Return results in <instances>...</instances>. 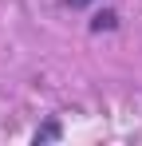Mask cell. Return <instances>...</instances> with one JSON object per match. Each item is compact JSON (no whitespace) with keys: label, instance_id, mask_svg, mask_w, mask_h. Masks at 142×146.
<instances>
[{"label":"cell","instance_id":"1","mask_svg":"<svg viewBox=\"0 0 142 146\" xmlns=\"http://www.w3.org/2000/svg\"><path fill=\"white\" fill-rule=\"evenodd\" d=\"M59 138H63V126H59V119H55V115H51V119H47L44 126L32 134V142H36V146H44V142H59Z\"/></svg>","mask_w":142,"mask_h":146},{"label":"cell","instance_id":"2","mask_svg":"<svg viewBox=\"0 0 142 146\" xmlns=\"http://www.w3.org/2000/svg\"><path fill=\"white\" fill-rule=\"evenodd\" d=\"M87 28H91L95 36H99V32H115V28H118V12H111V8H107V12H95Z\"/></svg>","mask_w":142,"mask_h":146},{"label":"cell","instance_id":"3","mask_svg":"<svg viewBox=\"0 0 142 146\" xmlns=\"http://www.w3.org/2000/svg\"><path fill=\"white\" fill-rule=\"evenodd\" d=\"M95 0H63V8H91Z\"/></svg>","mask_w":142,"mask_h":146}]
</instances>
